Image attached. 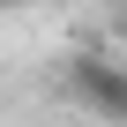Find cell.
<instances>
[{
  "label": "cell",
  "instance_id": "obj_2",
  "mask_svg": "<svg viewBox=\"0 0 127 127\" xmlns=\"http://www.w3.org/2000/svg\"><path fill=\"white\" fill-rule=\"evenodd\" d=\"M0 8H8V0H0Z\"/></svg>",
  "mask_w": 127,
  "mask_h": 127
},
{
  "label": "cell",
  "instance_id": "obj_1",
  "mask_svg": "<svg viewBox=\"0 0 127 127\" xmlns=\"http://www.w3.org/2000/svg\"><path fill=\"white\" fill-rule=\"evenodd\" d=\"M67 97H75L90 120L127 127V67H120V60H105V52H75V60H67Z\"/></svg>",
  "mask_w": 127,
  "mask_h": 127
}]
</instances>
